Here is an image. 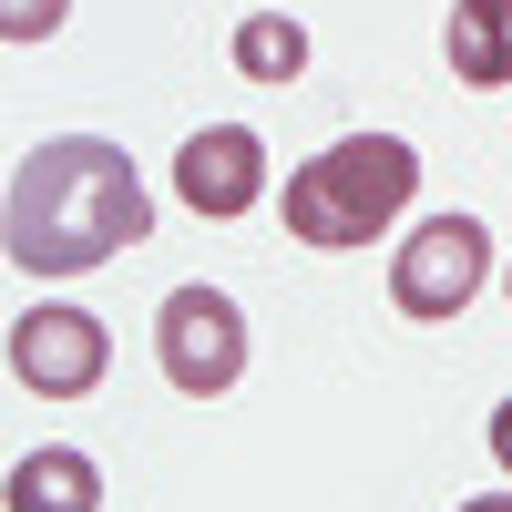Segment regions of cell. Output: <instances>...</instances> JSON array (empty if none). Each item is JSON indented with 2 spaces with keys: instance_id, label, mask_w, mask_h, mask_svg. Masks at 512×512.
<instances>
[{
  "instance_id": "9c48e42d",
  "label": "cell",
  "mask_w": 512,
  "mask_h": 512,
  "mask_svg": "<svg viewBox=\"0 0 512 512\" xmlns=\"http://www.w3.org/2000/svg\"><path fill=\"white\" fill-rule=\"evenodd\" d=\"M226 52H236V72H246V82H267V93H287V82L308 72V21H297V11H246Z\"/></svg>"
},
{
  "instance_id": "ba28073f",
  "label": "cell",
  "mask_w": 512,
  "mask_h": 512,
  "mask_svg": "<svg viewBox=\"0 0 512 512\" xmlns=\"http://www.w3.org/2000/svg\"><path fill=\"white\" fill-rule=\"evenodd\" d=\"M11 512H103V472H93V451H21L11 461Z\"/></svg>"
},
{
  "instance_id": "7a4b0ae2",
  "label": "cell",
  "mask_w": 512,
  "mask_h": 512,
  "mask_svg": "<svg viewBox=\"0 0 512 512\" xmlns=\"http://www.w3.org/2000/svg\"><path fill=\"white\" fill-rule=\"evenodd\" d=\"M420 195V154L400 134H338L328 154H308L287 175V236L297 246H369L400 226V205Z\"/></svg>"
},
{
  "instance_id": "8992f818",
  "label": "cell",
  "mask_w": 512,
  "mask_h": 512,
  "mask_svg": "<svg viewBox=\"0 0 512 512\" xmlns=\"http://www.w3.org/2000/svg\"><path fill=\"white\" fill-rule=\"evenodd\" d=\"M175 195L195 205V216H216V226L256 216V205H267V144H256L246 123H205V134H185Z\"/></svg>"
},
{
  "instance_id": "7c38bea8",
  "label": "cell",
  "mask_w": 512,
  "mask_h": 512,
  "mask_svg": "<svg viewBox=\"0 0 512 512\" xmlns=\"http://www.w3.org/2000/svg\"><path fill=\"white\" fill-rule=\"evenodd\" d=\"M451 512H512V492H482V502H451Z\"/></svg>"
},
{
  "instance_id": "52a82bcc",
  "label": "cell",
  "mask_w": 512,
  "mask_h": 512,
  "mask_svg": "<svg viewBox=\"0 0 512 512\" xmlns=\"http://www.w3.org/2000/svg\"><path fill=\"white\" fill-rule=\"evenodd\" d=\"M441 52H451V82L502 93V82H512V0H451Z\"/></svg>"
},
{
  "instance_id": "6da1fadb",
  "label": "cell",
  "mask_w": 512,
  "mask_h": 512,
  "mask_svg": "<svg viewBox=\"0 0 512 512\" xmlns=\"http://www.w3.org/2000/svg\"><path fill=\"white\" fill-rule=\"evenodd\" d=\"M154 236V195L134 175V154L103 134H52L11 164V205H0V246L21 277H82L113 267L123 246Z\"/></svg>"
},
{
  "instance_id": "5b68a950",
  "label": "cell",
  "mask_w": 512,
  "mask_h": 512,
  "mask_svg": "<svg viewBox=\"0 0 512 512\" xmlns=\"http://www.w3.org/2000/svg\"><path fill=\"white\" fill-rule=\"evenodd\" d=\"M103 369H113V338L93 308H31L11 318V379L41 400H82V390H103Z\"/></svg>"
},
{
  "instance_id": "3957f363",
  "label": "cell",
  "mask_w": 512,
  "mask_h": 512,
  "mask_svg": "<svg viewBox=\"0 0 512 512\" xmlns=\"http://www.w3.org/2000/svg\"><path fill=\"white\" fill-rule=\"evenodd\" d=\"M154 359H164V379L185 400H226L246 379V308L226 287H175L154 308Z\"/></svg>"
},
{
  "instance_id": "30bf717a",
  "label": "cell",
  "mask_w": 512,
  "mask_h": 512,
  "mask_svg": "<svg viewBox=\"0 0 512 512\" xmlns=\"http://www.w3.org/2000/svg\"><path fill=\"white\" fill-rule=\"evenodd\" d=\"M62 11H72V0H0V41H21V52H31V41L62 31Z\"/></svg>"
},
{
  "instance_id": "277c9868",
  "label": "cell",
  "mask_w": 512,
  "mask_h": 512,
  "mask_svg": "<svg viewBox=\"0 0 512 512\" xmlns=\"http://www.w3.org/2000/svg\"><path fill=\"white\" fill-rule=\"evenodd\" d=\"M492 277V236L482 216H420L390 256V308L400 318H461Z\"/></svg>"
},
{
  "instance_id": "8fae6325",
  "label": "cell",
  "mask_w": 512,
  "mask_h": 512,
  "mask_svg": "<svg viewBox=\"0 0 512 512\" xmlns=\"http://www.w3.org/2000/svg\"><path fill=\"white\" fill-rule=\"evenodd\" d=\"M492 451H502V472H512V400L492 410Z\"/></svg>"
}]
</instances>
